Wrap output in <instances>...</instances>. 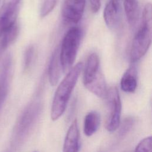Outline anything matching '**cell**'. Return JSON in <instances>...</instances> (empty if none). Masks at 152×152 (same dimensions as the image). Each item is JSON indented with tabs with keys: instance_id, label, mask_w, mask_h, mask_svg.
<instances>
[{
	"instance_id": "obj_10",
	"label": "cell",
	"mask_w": 152,
	"mask_h": 152,
	"mask_svg": "<svg viewBox=\"0 0 152 152\" xmlns=\"http://www.w3.org/2000/svg\"><path fill=\"white\" fill-rule=\"evenodd\" d=\"M61 70L62 68L59 59V49L57 48L52 55L48 68V77L51 86H55L57 84L61 77Z\"/></svg>"
},
{
	"instance_id": "obj_20",
	"label": "cell",
	"mask_w": 152,
	"mask_h": 152,
	"mask_svg": "<svg viewBox=\"0 0 152 152\" xmlns=\"http://www.w3.org/2000/svg\"><path fill=\"white\" fill-rule=\"evenodd\" d=\"M132 123L133 121L132 118H126L121 126L119 134L121 135H124L126 134L128 131H129V129L131 128Z\"/></svg>"
},
{
	"instance_id": "obj_18",
	"label": "cell",
	"mask_w": 152,
	"mask_h": 152,
	"mask_svg": "<svg viewBox=\"0 0 152 152\" xmlns=\"http://www.w3.org/2000/svg\"><path fill=\"white\" fill-rule=\"evenodd\" d=\"M34 53V49L32 45H30L27 48L24 55L23 61V69L24 71H27L32 63Z\"/></svg>"
},
{
	"instance_id": "obj_21",
	"label": "cell",
	"mask_w": 152,
	"mask_h": 152,
	"mask_svg": "<svg viewBox=\"0 0 152 152\" xmlns=\"http://www.w3.org/2000/svg\"><path fill=\"white\" fill-rule=\"evenodd\" d=\"M89 1H90V5L91 11L94 13L97 12L100 8V5H101L100 0H89Z\"/></svg>"
},
{
	"instance_id": "obj_11",
	"label": "cell",
	"mask_w": 152,
	"mask_h": 152,
	"mask_svg": "<svg viewBox=\"0 0 152 152\" xmlns=\"http://www.w3.org/2000/svg\"><path fill=\"white\" fill-rule=\"evenodd\" d=\"M137 86V71L134 66L129 67L124 74L121 80V88L126 93H133Z\"/></svg>"
},
{
	"instance_id": "obj_13",
	"label": "cell",
	"mask_w": 152,
	"mask_h": 152,
	"mask_svg": "<svg viewBox=\"0 0 152 152\" xmlns=\"http://www.w3.org/2000/svg\"><path fill=\"white\" fill-rule=\"evenodd\" d=\"M124 10L130 26H134L139 17V6L137 0H124Z\"/></svg>"
},
{
	"instance_id": "obj_4",
	"label": "cell",
	"mask_w": 152,
	"mask_h": 152,
	"mask_svg": "<svg viewBox=\"0 0 152 152\" xmlns=\"http://www.w3.org/2000/svg\"><path fill=\"white\" fill-rule=\"evenodd\" d=\"M152 24L142 23L141 26L133 39L130 58L132 62L141 59L148 50L151 42Z\"/></svg>"
},
{
	"instance_id": "obj_16",
	"label": "cell",
	"mask_w": 152,
	"mask_h": 152,
	"mask_svg": "<svg viewBox=\"0 0 152 152\" xmlns=\"http://www.w3.org/2000/svg\"><path fill=\"white\" fill-rule=\"evenodd\" d=\"M21 0H4L0 10V15L18 12Z\"/></svg>"
},
{
	"instance_id": "obj_15",
	"label": "cell",
	"mask_w": 152,
	"mask_h": 152,
	"mask_svg": "<svg viewBox=\"0 0 152 152\" xmlns=\"http://www.w3.org/2000/svg\"><path fill=\"white\" fill-rule=\"evenodd\" d=\"M17 12L0 15V35L16 24Z\"/></svg>"
},
{
	"instance_id": "obj_17",
	"label": "cell",
	"mask_w": 152,
	"mask_h": 152,
	"mask_svg": "<svg viewBox=\"0 0 152 152\" xmlns=\"http://www.w3.org/2000/svg\"><path fill=\"white\" fill-rule=\"evenodd\" d=\"M134 152H152V138L151 136L142 139L135 147Z\"/></svg>"
},
{
	"instance_id": "obj_9",
	"label": "cell",
	"mask_w": 152,
	"mask_h": 152,
	"mask_svg": "<svg viewBox=\"0 0 152 152\" xmlns=\"http://www.w3.org/2000/svg\"><path fill=\"white\" fill-rule=\"evenodd\" d=\"M102 72L100 70V61L97 54L93 53L87 58L83 75V83L87 86Z\"/></svg>"
},
{
	"instance_id": "obj_14",
	"label": "cell",
	"mask_w": 152,
	"mask_h": 152,
	"mask_svg": "<svg viewBox=\"0 0 152 152\" xmlns=\"http://www.w3.org/2000/svg\"><path fill=\"white\" fill-rule=\"evenodd\" d=\"M19 33V28L16 23L10 29L0 35V58L5 49L16 39Z\"/></svg>"
},
{
	"instance_id": "obj_6",
	"label": "cell",
	"mask_w": 152,
	"mask_h": 152,
	"mask_svg": "<svg viewBox=\"0 0 152 152\" xmlns=\"http://www.w3.org/2000/svg\"><path fill=\"white\" fill-rule=\"evenodd\" d=\"M86 0H65L62 8L64 20L69 23H77L84 11Z\"/></svg>"
},
{
	"instance_id": "obj_19",
	"label": "cell",
	"mask_w": 152,
	"mask_h": 152,
	"mask_svg": "<svg viewBox=\"0 0 152 152\" xmlns=\"http://www.w3.org/2000/svg\"><path fill=\"white\" fill-rule=\"evenodd\" d=\"M58 0H44L40 10V15L44 17L48 15L55 8Z\"/></svg>"
},
{
	"instance_id": "obj_5",
	"label": "cell",
	"mask_w": 152,
	"mask_h": 152,
	"mask_svg": "<svg viewBox=\"0 0 152 152\" xmlns=\"http://www.w3.org/2000/svg\"><path fill=\"white\" fill-rule=\"evenodd\" d=\"M12 70V58L11 54H8L4 58L0 66V110L9 91Z\"/></svg>"
},
{
	"instance_id": "obj_12",
	"label": "cell",
	"mask_w": 152,
	"mask_h": 152,
	"mask_svg": "<svg viewBox=\"0 0 152 152\" xmlns=\"http://www.w3.org/2000/svg\"><path fill=\"white\" fill-rule=\"evenodd\" d=\"M100 124V116L96 111L87 113L84 120V132L87 137L91 136L98 129Z\"/></svg>"
},
{
	"instance_id": "obj_8",
	"label": "cell",
	"mask_w": 152,
	"mask_h": 152,
	"mask_svg": "<svg viewBox=\"0 0 152 152\" xmlns=\"http://www.w3.org/2000/svg\"><path fill=\"white\" fill-rule=\"evenodd\" d=\"M121 9L118 0H109L103 11L104 20L110 29L116 28L120 21Z\"/></svg>"
},
{
	"instance_id": "obj_7",
	"label": "cell",
	"mask_w": 152,
	"mask_h": 152,
	"mask_svg": "<svg viewBox=\"0 0 152 152\" xmlns=\"http://www.w3.org/2000/svg\"><path fill=\"white\" fill-rule=\"evenodd\" d=\"M80 135L77 120L74 119L70 125L63 145L62 152H78L80 146Z\"/></svg>"
},
{
	"instance_id": "obj_3",
	"label": "cell",
	"mask_w": 152,
	"mask_h": 152,
	"mask_svg": "<svg viewBox=\"0 0 152 152\" xmlns=\"http://www.w3.org/2000/svg\"><path fill=\"white\" fill-rule=\"evenodd\" d=\"M105 99L107 110L105 127L109 132H112L119 128L122 110L121 100L117 88L112 87L108 89Z\"/></svg>"
},
{
	"instance_id": "obj_1",
	"label": "cell",
	"mask_w": 152,
	"mask_h": 152,
	"mask_svg": "<svg viewBox=\"0 0 152 152\" xmlns=\"http://www.w3.org/2000/svg\"><path fill=\"white\" fill-rule=\"evenodd\" d=\"M83 67L82 62L77 63L71 68L58 86L50 110V118L52 121L58 120L64 113Z\"/></svg>"
},
{
	"instance_id": "obj_2",
	"label": "cell",
	"mask_w": 152,
	"mask_h": 152,
	"mask_svg": "<svg viewBox=\"0 0 152 152\" xmlns=\"http://www.w3.org/2000/svg\"><path fill=\"white\" fill-rule=\"evenodd\" d=\"M81 30L78 27H72L65 34L59 49V59L62 71L68 72L73 65L81 38Z\"/></svg>"
}]
</instances>
